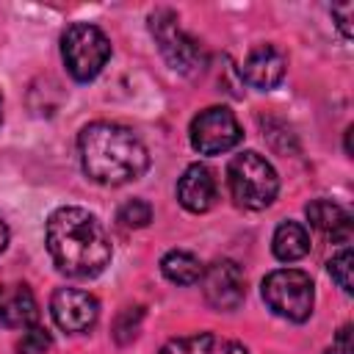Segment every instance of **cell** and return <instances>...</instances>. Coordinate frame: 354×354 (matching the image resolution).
<instances>
[{
    "instance_id": "cell-1",
    "label": "cell",
    "mask_w": 354,
    "mask_h": 354,
    "mask_svg": "<svg viewBox=\"0 0 354 354\" xmlns=\"http://www.w3.org/2000/svg\"><path fill=\"white\" fill-rule=\"evenodd\" d=\"M47 252L53 263L69 277H97L113 257L111 238L100 218L86 207H58L47 218Z\"/></svg>"
},
{
    "instance_id": "cell-2",
    "label": "cell",
    "mask_w": 354,
    "mask_h": 354,
    "mask_svg": "<svg viewBox=\"0 0 354 354\" xmlns=\"http://www.w3.org/2000/svg\"><path fill=\"white\" fill-rule=\"evenodd\" d=\"M77 149L83 171L102 185H122L138 180L149 166L144 141L130 127L116 122H94L83 127Z\"/></svg>"
},
{
    "instance_id": "cell-3",
    "label": "cell",
    "mask_w": 354,
    "mask_h": 354,
    "mask_svg": "<svg viewBox=\"0 0 354 354\" xmlns=\"http://www.w3.org/2000/svg\"><path fill=\"white\" fill-rule=\"evenodd\" d=\"M227 183L232 199L246 210H263L277 199L279 177L274 166L254 149L235 155L227 166Z\"/></svg>"
},
{
    "instance_id": "cell-4",
    "label": "cell",
    "mask_w": 354,
    "mask_h": 354,
    "mask_svg": "<svg viewBox=\"0 0 354 354\" xmlns=\"http://www.w3.org/2000/svg\"><path fill=\"white\" fill-rule=\"evenodd\" d=\"M61 55L64 64L69 69V75L80 83L94 80L102 66L111 58V41L108 36L88 22H77L72 28H66V33L61 36Z\"/></svg>"
},
{
    "instance_id": "cell-5",
    "label": "cell",
    "mask_w": 354,
    "mask_h": 354,
    "mask_svg": "<svg viewBox=\"0 0 354 354\" xmlns=\"http://www.w3.org/2000/svg\"><path fill=\"white\" fill-rule=\"evenodd\" d=\"M263 301L288 321H307L313 313L315 290L310 274L299 268H277L263 279Z\"/></svg>"
},
{
    "instance_id": "cell-6",
    "label": "cell",
    "mask_w": 354,
    "mask_h": 354,
    "mask_svg": "<svg viewBox=\"0 0 354 354\" xmlns=\"http://www.w3.org/2000/svg\"><path fill=\"white\" fill-rule=\"evenodd\" d=\"M177 22H180L177 14L169 11V8H158V11L149 14V30H152L163 58L171 64V69L183 72V75H196L207 64L205 50Z\"/></svg>"
},
{
    "instance_id": "cell-7",
    "label": "cell",
    "mask_w": 354,
    "mask_h": 354,
    "mask_svg": "<svg viewBox=\"0 0 354 354\" xmlns=\"http://www.w3.org/2000/svg\"><path fill=\"white\" fill-rule=\"evenodd\" d=\"M243 138L235 113L224 105H210L199 111L191 122V147L199 155H221L238 147Z\"/></svg>"
},
{
    "instance_id": "cell-8",
    "label": "cell",
    "mask_w": 354,
    "mask_h": 354,
    "mask_svg": "<svg viewBox=\"0 0 354 354\" xmlns=\"http://www.w3.org/2000/svg\"><path fill=\"white\" fill-rule=\"evenodd\" d=\"M202 293L213 310H238L246 299V277L235 260H216L202 271Z\"/></svg>"
},
{
    "instance_id": "cell-9",
    "label": "cell",
    "mask_w": 354,
    "mask_h": 354,
    "mask_svg": "<svg viewBox=\"0 0 354 354\" xmlns=\"http://www.w3.org/2000/svg\"><path fill=\"white\" fill-rule=\"evenodd\" d=\"M50 313L58 329L77 335V332H88L97 324L100 304L91 293L80 288H58L50 299Z\"/></svg>"
},
{
    "instance_id": "cell-10",
    "label": "cell",
    "mask_w": 354,
    "mask_h": 354,
    "mask_svg": "<svg viewBox=\"0 0 354 354\" xmlns=\"http://www.w3.org/2000/svg\"><path fill=\"white\" fill-rule=\"evenodd\" d=\"M285 69H288V58L282 55V50H277L274 44H257L243 58L241 75L249 86L268 91L285 77Z\"/></svg>"
},
{
    "instance_id": "cell-11",
    "label": "cell",
    "mask_w": 354,
    "mask_h": 354,
    "mask_svg": "<svg viewBox=\"0 0 354 354\" xmlns=\"http://www.w3.org/2000/svg\"><path fill=\"white\" fill-rule=\"evenodd\" d=\"M177 202L188 213H205L216 202V177L205 163H191L177 180Z\"/></svg>"
},
{
    "instance_id": "cell-12",
    "label": "cell",
    "mask_w": 354,
    "mask_h": 354,
    "mask_svg": "<svg viewBox=\"0 0 354 354\" xmlns=\"http://www.w3.org/2000/svg\"><path fill=\"white\" fill-rule=\"evenodd\" d=\"M36 318H39V304L25 282L0 285V326L28 329L36 324Z\"/></svg>"
},
{
    "instance_id": "cell-13",
    "label": "cell",
    "mask_w": 354,
    "mask_h": 354,
    "mask_svg": "<svg viewBox=\"0 0 354 354\" xmlns=\"http://www.w3.org/2000/svg\"><path fill=\"white\" fill-rule=\"evenodd\" d=\"M307 221L324 232V235H332V238H340V241H348L351 235V216L346 207H340L337 202H329V199H315L307 205Z\"/></svg>"
},
{
    "instance_id": "cell-14",
    "label": "cell",
    "mask_w": 354,
    "mask_h": 354,
    "mask_svg": "<svg viewBox=\"0 0 354 354\" xmlns=\"http://www.w3.org/2000/svg\"><path fill=\"white\" fill-rule=\"evenodd\" d=\"M271 249H274V257L282 260V263L301 260L310 252V232H307V227L299 224V221H282L274 230Z\"/></svg>"
},
{
    "instance_id": "cell-15",
    "label": "cell",
    "mask_w": 354,
    "mask_h": 354,
    "mask_svg": "<svg viewBox=\"0 0 354 354\" xmlns=\"http://www.w3.org/2000/svg\"><path fill=\"white\" fill-rule=\"evenodd\" d=\"M160 271H163V277H166L169 282H174V285H194V282L202 279V271H205V268H202V263H199L196 254L183 252V249H171V252L163 254Z\"/></svg>"
},
{
    "instance_id": "cell-16",
    "label": "cell",
    "mask_w": 354,
    "mask_h": 354,
    "mask_svg": "<svg viewBox=\"0 0 354 354\" xmlns=\"http://www.w3.org/2000/svg\"><path fill=\"white\" fill-rule=\"evenodd\" d=\"M213 351H216V337L207 332L191 337H174L160 348V354H213Z\"/></svg>"
},
{
    "instance_id": "cell-17",
    "label": "cell",
    "mask_w": 354,
    "mask_h": 354,
    "mask_svg": "<svg viewBox=\"0 0 354 354\" xmlns=\"http://www.w3.org/2000/svg\"><path fill=\"white\" fill-rule=\"evenodd\" d=\"M141 318H144V307H124L116 315V321H113V337H116V343H130L138 335Z\"/></svg>"
},
{
    "instance_id": "cell-18",
    "label": "cell",
    "mask_w": 354,
    "mask_h": 354,
    "mask_svg": "<svg viewBox=\"0 0 354 354\" xmlns=\"http://www.w3.org/2000/svg\"><path fill=\"white\" fill-rule=\"evenodd\" d=\"M119 224L122 227H130V230H138V227H147L149 221H152V207H149V202H144V199H130V202H124L122 207H119Z\"/></svg>"
},
{
    "instance_id": "cell-19",
    "label": "cell",
    "mask_w": 354,
    "mask_h": 354,
    "mask_svg": "<svg viewBox=\"0 0 354 354\" xmlns=\"http://www.w3.org/2000/svg\"><path fill=\"white\" fill-rule=\"evenodd\" d=\"M351 271H354V254H351V249L348 246H343L332 260H329V274H332V279L346 290V293H351Z\"/></svg>"
},
{
    "instance_id": "cell-20",
    "label": "cell",
    "mask_w": 354,
    "mask_h": 354,
    "mask_svg": "<svg viewBox=\"0 0 354 354\" xmlns=\"http://www.w3.org/2000/svg\"><path fill=\"white\" fill-rule=\"evenodd\" d=\"M50 346H53L50 332H47V329H41V326H36V324H33V326H28V329L22 332L19 343H17L19 354H44Z\"/></svg>"
},
{
    "instance_id": "cell-21",
    "label": "cell",
    "mask_w": 354,
    "mask_h": 354,
    "mask_svg": "<svg viewBox=\"0 0 354 354\" xmlns=\"http://www.w3.org/2000/svg\"><path fill=\"white\" fill-rule=\"evenodd\" d=\"M326 354H354V346H351V326H340V332L335 335L332 346L326 348Z\"/></svg>"
},
{
    "instance_id": "cell-22",
    "label": "cell",
    "mask_w": 354,
    "mask_h": 354,
    "mask_svg": "<svg viewBox=\"0 0 354 354\" xmlns=\"http://www.w3.org/2000/svg\"><path fill=\"white\" fill-rule=\"evenodd\" d=\"M351 11H354V6L351 3H343V6H332V17H340V30H343V36L348 39L351 36Z\"/></svg>"
},
{
    "instance_id": "cell-23",
    "label": "cell",
    "mask_w": 354,
    "mask_h": 354,
    "mask_svg": "<svg viewBox=\"0 0 354 354\" xmlns=\"http://www.w3.org/2000/svg\"><path fill=\"white\" fill-rule=\"evenodd\" d=\"M213 354H249V351L235 340H221V343L216 340V351Z\"/></svg>"
},
{
    "instance_id": "cell-24",
    "label": "cell",
    "mask_w": 354,
    "mask_h": 354,
    "mask_svg": "<svg viewBox=\"0 0 354 354\" xmlns=\"http://www.w3.org/2000/svg\"><path fill=\"white\" fill-rule=\"evenodd\" d=\"M6 243H8V227L0 221V252L6 249Z\"/></svg>"
},
{
    "instance_id": "cell-25",
    "label": "cell",
    "mask_w": 354,
    "mask_h": 354,
    "mask_svg": "<svg viewBox=\"0 0 354 354\" xmlns=\"http://www.w3.org/2000/svg\"><path fill=\"white\" fill-rule=\"evenodd\" d=\"M0 116H3V97H0Z\"/></svg>"
}]
</instances>
